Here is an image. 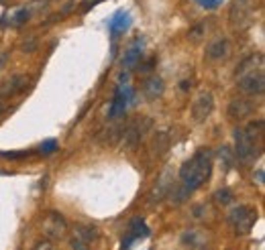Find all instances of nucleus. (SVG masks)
Instances as JSON below:
<instances>
[{
    "instance_id": "1",
    "label": "nucleus",
    "mask_w": 265,
    "mask_h": 250,
    "mask_svg": "<svg viewBox=\"0 0 265 250\" xmlns=\"http://www.w3.org/2000/svg\"><path fill=\"white\" fill-rule=\"evenodd\" d=\"M210 173H212V152L208 149H200L196 155L182 165L179 181H182V187L190 193L194 189L202 187L208 181Z\"/></svg>"
},
{
    "instance_id": "2",
    "label": "nucleus",
    "mask_w": 265,
    "mask_h": 250,
    "mask_svg": "<svg viewBox=\"0 0 265 250\" xmlns=\"http://www.w3.org/2000/svg\"><path fill=\"white\" fill-rule=\"evenodd\" d=\"M261 128H263V120H257V122L247 124L245 128L235 130V155L243 165L253 163L259 157L261 152L259 138L263 134Z\"/></svg>"
},
{
    "instance_id": "3",
    "label": "nucleus",
    "mask_w": 265,
    "mask_h": 250,
    "mask_svg": "<svg viewBox=\"0 0 265 250\" xmlns=\"http://www.w3.org/2000/svg\"><path fill=\"white\" fill-rule=\"evenodd\" d=\"M253 10L255 2L253 0H233L231 10H229V21L235 31H243L253 21Z\"/></svg>"
},
{
    "instance_id": "4",
    "label": "nucleus",
    "mask_w": 265,
    "mask_h": 250,
    "mask_svg": "<svg viewBox=\"0 0 265 250\" xmlns=\"http://www.w3.org/2000/svg\"><path fill=\"white\" fill-rule=\"evenodd\" d=\"M255 222H257V210L249 205H239L229 212V224L236 234H249L251 228L255 226Z\"/></svg>"
},
{
    "instance_id": "5",
    "label": "nucleus",
    "mask_w": 265,
    "mask_h": 250,
    "mask_svg": "<svg viewBox=\"0 0 265 250\" xmlns=\"http://www.w3.org/2000/svg\"><path fill=\"white\" fill-rule=\"evenodd\" d=\"M236 86L241 92L247 96H261L265 92V75H263V67L249 69V72L236 75Z\"/></svg>"
},
{
    "instance_id": "6",
    "label": "nucleus",
    "mask_w": 265,
    "mask_h": 250,
    "mask_svg": "<svg viewBox=\"0 0 265 250\" xmlns=\"http://www.w3.org/2000/svg\"><path fill=\"white\" fill-rule=\"evenodd\" d=\"M133 88L131 86H118L117 92H115V98L110 102V108H108V116L110 118H120L124 114V110L129 108L131 100H133Z\"/></svg>"
},
{
    "instance_id": "7",
    "label": "nucleus",
    "mask_w": 265,
    "mask_h": 250,
    "mask_svg": "<svg viewBox=\"0 0 265 250\" xmlns=\"http://www.w3.org/2000/svg\"><path fill=\"white\" fill-rule=\"evenodd\" d=\"M41 230H43V234L47 236V238H63L65 232H67V222L63 220L61 214L58 212H49L45 218H43V224H41Z\"/></svg>"
},
{
    "instance_id": "8",
    "label": "nucleus",
    "mask_w": 265,
    "mask_h": 250,
    "mask_svg": "<svg viewBox=\"0 0 265 250\" xmlns=\"http://www.w3.org/2000/svg\"><path fill=\"white\" fill-rule=\"evenodd\" d=\"M212 110H214V98H212L210 92H202V94H198L196 98H194L192 116H194L196 122H204L208 116L212 114Z\"/></svg>"
},
{
    "instance_id": "9",
    "label": "nucleus",
    "mask_w": 265,
    "mask_h": 250,
    "mask_svg": "<svg viewBox=\"0 0 265 250\" xmlns=\"http://www.w3.org/2000/svg\"><path fill=\"white\" fill-rule=\"evenodd\" d=\"M231 55V43L227 39H214L210 45L206 47V59L208 61H222V59H227Z\"/></svg>"
},
{
    "instance_id": "10",
    "label": "nucleus",
    "mask_w": 265,
    "mask_h": 250,
    "mask_svg": "<svg viewBox=\"0 0 265 250\" xmlns=\"http://www.w3.org/2000/svg\"><path fill=\"white\" fill-rule=\"evenodd\" d=\"M149 236V228H147V224L141 220V218H135L133 222H131V226H129V234H127V238H122V250H129L131 248V244L135 242V240H139V238H147Z\"/></svg>"
},
{
    "instance_id": "11",
    "label": "nucleus",
    "mask_w": 265,
    "mask_h": 250,
    "mask_svg": "<svg viewBox=\"0 0 265 250\" xmlns=\"http://www.w3.org/2000/svg\"><path fill=\"white\" fill-rule=\"evenodd\" d=\"M255 110V104L247 100V98H235L231 104H229V118L233 120H245L247 116L253 114Z\"/></svg>"
},
{
    "instance_id": "12",
    "label": "nucleus",
    "mask_w": 265,
    "mask_h": 250,
    "mask_svg": "<svg viewBox=\"0 0 265 250\" xmlns=\"http://www.w3.org/2000/svg\"><path fill=\"white\" fill-rule=\"evenodd\" d=\"M143 47H145V39L143 37H137L133 43L127 47V51H124L122 55V65L124 67H135L139 63V59H141V55H143Z\"/></svg>"
},
{
    "instance_id": "13",
    "label": "nucleus",
    "mask_w": 265,
    "mask_h": 250,
    "mask_svg": "<svg viewBox=\"0 0 265 250\" xmlns=\"http://www.w3.org/2000/svg\"><path fill=\"white\" fill-rule=\"evenodd\" d=\"M27 81H29V77L27 75H12L10 79H6L2 86H0V100H4V98H10V96H15L19 94L25 86H27Z\"/></svg>"
},
{
    "instance_id": "14",
    "label": "nucleus",
    "mask_w": 265,
    "mask_h": 250,
    "mask_svg": "<svg viewBox=\"0 0 265 250\" xmlns=\"http://www.w3.org/2000/svg\"><path fill=\"white\" fill-rule=\"evenodd\" d=\"M163 90H165V83L159 75H151L143 81V94L147 100H157L163 96Z\"/></svg>"
},
{
    "instance_id": "15",
    "label": "nucleus",
    "mask_w": 265,
    "mask_h": 250,
    "mask_svg": "<svg viewBox=\"0 0 265 250\" xmlns=\"http://www.w3.org/2000/svg\"><path fill=\"white\" fill-rule=\"evenodd\" d=\"M129 26H131V15L127 10H117L115 17H110V21H108V29L113 31L115 35L127 31Z\"/></svg>"
},
{
    "instance_id": "16",
    "label": "nucleus",
    "mask_w": 265,
    "mask_h": 250,
    "mask_svg": "<svg viewBox=\"0 0 265 250\" xmlns=\"http://www.w3.org/2000/svg\"><path fill=\"white\" fill-rule=\"evenodd\" d=\"M29 19H31V10H29V8H19L15 15H10L8 25H10V26H21V25H25Z\"/></svg>"
},
{
    "instance_id": "17",
    "label": "nucleus",
    "mask_w": 265,
    "mask_h": 250,
    "mask_svg": "<svg viewBox=\"0 0 265 250\" xmlns=\"http://www.w3.org/2000/svg\"><path fill=\"white\" fill-rule=\"evenodd\" d=\"M76 236H80L82 240H86V242L90 244L92 240L98 238V230H96V226H78Z\"/></svg>"
},
{
    "instance_id": "18",
    "label": "nucleus",
    "mask_w": 265,
    "mask_h": 250,
    "mask_svg": "<svg viewBox=\"0 0 265 250\" xmlns=\"http://www.w3.org/2000/svg\"><path fill=\"white\" fill-rule=\"evenodd\" d=\"M233 200H235V196H233L231 189H218V191L214 193V201H216L218 205H229Z\"/></svg>"
},
{
    "instance_id": "19",
    "label": "nucleus",
    "mask_w": 265,
    "mask_h": 250,
    "mask_svg": "<svg viewBox=\"0 0 265 250\" xmlns=\"http://www.w3.org/2000/svg\"><path fill=\"white\" fill-rule=\"evenodd\" d=\"M39 150L43 152V155H51V152L58 150V141L55 138H49V141H43L39 145Z\"/></svg>"
},
{
    "instance_id": "20",
    "label": "nucleus",
    "mask_w": 265,
    "mask_h": 250,
    "mask_svg": "<svg viewBox=\"0 0 265 250\" xmlns=\"http://www.w3.org/2000/svg\"><path fill=\"white\" fill-rule=\"evenodd\" d=\"M31 155V150H4V152H0V157H4V159H25V157H29Z\"/></svg>"
},
{
    "instance_id": "21",
    "label": "nucleus",
    "mask_w": 265,
    "mask_h": 250,
    "mask_svg": "<svg viewBox=\"0 0 265 250\" xmlns=\"http://www.w3.org/2000/svg\"><path fill=\"white\" fill-rule=\"evenodd\" d=\"M202 31H204V25H196V26H194V29L188 33V39L196 43V41H200V39L204 37V33H202Z\"/></svg>"
},
{
    "instance_id": "22",
    "label": "nucleus",
    "mask_w": 265,
    "mask_h": 250,
    "mask_svg": "<svg viewBox=\"0 0 265 250\" xmlns=\"http://www.w3.org/2000/svg\"><path fill=\"white\" fill-rule=\"evenodd\" d=\"M72 250H88V242L82 240L80 236H74L72 238Z\"/></svg>"
},
{
    "instance_id": "23",
    "label": "nucleus",
    "mask_w": 265,
    "mask_h": 250,
    "mask_svg": "<svg viewBox=\"0 0 265 250\" xmlns=\"http://www.w3.org/2000/svg\"><path fill=\"white\" fill-rule=\"evenodd\" d=\"M196 2H198L200 6H204V8L210 10V8H216V6L222 2V0H196Z\"/></svg>"
},
{
    "instance_id": "24",
    "label": "nucleus",
    "mask_w": 265,
    "mask_h": 250,
    "mask_svg": "<svg viewBox=\"0 0 265 250\" xmlns=\"http://www.w3.org/2000/svg\"><path fill=\"white\" fill-rule=\"evenodd\" d=\"M220 157H225L227 167L233 165V155H231V149H229V147H222V149H220Z\"/></svg>"
},
{
    "instance_id": "25",
    "label": "nucleus",
    "mask_w": 265,
    "mask_h": 250,
    "mask_svg": "<svg viewBox=\"0 0 265 250\" xmlns=\"http://www.w3.org/2000/svg\"><path fill=\"white\" fill-rule=\"evenodd\" d=\"M100 2H104V0H82V8H84V10H90L92 6L100 4Z\"/></svg>"
},
{
    "instance_id": "26",
    "label": "nucleus",
    "mask_w": 265,
    "mask_h": 250,
    "mask_svg": "<svg viewBox=\"0 0 265 250\" xmlns=\"http://www.w3.org/2000/svg\"><path fill=\"white\" fill-rule=\"evenodd\" d=\"M23 51H35V47H37V43H35V39H29L27 43H23Z\"/></svg>"
},
{
    "instance_id": "27",
    "label": "nucleus",
    "mask_w": 265,
    "mask_h": 250,
    "mask_svg": "<svg viewBox=\"0 0 265 250\" xmlns=\"http://www.w3.org/2000/svg\"><path fill=\"white\" fill-rule=\"evenodd\" d=\"M33 250H51V244H49V242H39Z\"/></svg>"
},
{
    "instance_id": "28",
    "label": "nucleus",
    "mask_w": 265,
    "mask_h": 250,
    "mask_svg": "<svg viewBox=\"0 0 265 250\" xmlns=\"http://www.w3.org/2000/svg\"><path fill=\"white\" fill-rule=\"evenodd\" d=\"M6 61H8V53H2V55H0V72H2V69H4Z\"/></svg>"
},
{
    "instance_id": "29",
    "label": "nucleus",
    "mask_w": 265,
    "mask_h": 250,
    "mask_svg": "<svg viewBox=\"0 0 265 250\" xmlns=\"http://www.w3.org/2000/svg\"><path fill=\"white\" fill-rule=\"evenodd\" d=\"M153 63H155V57H153V59H149V61H147V63L141 67V72H149V69L153 67Z\"/></svg>"
},
{
    "instance_id": "30",
    "label": "nucleus",
    "mask_w": 265,
    "mask_h": 250,
    "mask_svg": "<svg viewBox=\"0 0 265 250\" xmlns=\"http://www.w3.org/2000/svg\"><path fill=\"white\" fill-rule=\"evenodd\" d=\"M263 175H265L263 169H259V171H257V183H259V185H263Z\"/></svg>"
},
{
    "instance_id": "31",
    "label": "nucleus",
    "mask_w": 265,
    "mask_h": 250,
    "mask_svg": "<svg viewBox=\"0 0 265 250\" xmlns=\"http://www.w3.org/2000/svg\"><path fill=\"white\" fill-rule=\"evenodd\" d=\"M2 110H4V100H0V114H2Z\"/></svg>"
},
{
    "instance_id": "32",
    "label": "nucleus",
    "mask_w": 265,
    "mask_h": 250,
    "mask_svg": "<svg viewBox=\"0 0 265 250\" xmlns=\"http://www.w3.org/2000/svg\"><path fill=\"white\" fill-rule=\"evenodd\" d=\"M2 2H6V0H0V4H2Z\"/></svg>"
}]
</instances>
